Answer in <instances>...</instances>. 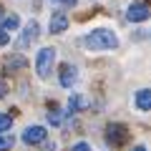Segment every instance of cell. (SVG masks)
<instances>
[{
    "label": "cell",
    "instance_id": "obj_1",
    "mask_svg": "<svg viewBox=\"0 0 151 151\" xmlns=\"http://www.w3.org/2000/svg\"><path fill=\"white\" fill-rule=\"evenodd\" d=\"M83 45H86L88 50H111V48L119 45V38H116L113 30L98 28V30H91L86 38H83Z\"/></svg>",
    "mask_w": 151,
    "mask_h": 151
},
{
    "label": "cell",
    "instance_id": "obj_2",
    "mask_svg": "<svg viewBox=\"0 0 151 151\" xmlns=\"http://www.w3.org/2000/svg\"><path fill=\"white\" fill-rule=\"evenodd\" d=\"M55 63V48H40L35 55V70L40 78H48L50 76V68Z\"/></svg>",
    "mask_w": 151,
    "mask_h": 151
},
{
    "label": "cell",
    "instance_id": "obj_3",
    "mask_svg": "<svg viewBox=\"0 0 151 151\" xmlns=\"http://www.w3.org/2000/svg\"><path fill=\"white\" fill-rule=\"evenodd\" d=\"M106 141L108 144H113V146H121L126 141V126H121V124H111L106 129Z\"/></svg>",
    "mask_w": 151,
    "mask_h": 151
},
{
    "label": "cell",
    "instance_id": "obj_4",
    "mask_svg": "<svg viewBox=\"0 0 151 151\" xmlns=\"http://www.w3.org/2000/svg\"><path fill=\"white\" fill-rule=\"evenodd\" d=\"M126 18H129L131 23H144L146 18H149V8H146L144 3H131L129 10H126Z\"/></svg>",
    "mask_w": 151,
    "mask_h": 151
},
{
    "label": "cell",
    "instance_id": "obj_5",
    "mask_svg": "<svg viewBox=\"0 0 151 151\" xmlns=\"http://www.w3.org/2000/svg\"><path fill=\"white\" fill-rule=\"evenodd\" d=\"M43 139H45V129H43V126H28V129L23 131V141H25L28 146L40 144Z\"/></svg>",
    "mask_w": 151,
    "mask_h": 151
},
{
    "label": "cell",
    "instance_id": "obj_6",
    "mask_svg": "<svg viewBox=\"0 0 151 151\" xmlns=\"http://www.w3.org/2000/svg\"><path fill=\"white\" fill-rule=\"evenodd\" d=\"M65 28H68V15H65V13H53V15H50V23H48V30L53 33V35H58Z\"/></svg>",
    "mask_w": 151,
    "mask_h": 151
},
{
    "label": "cell",
    "instance_id": "obj_7",
    "mask_svg": "<svg viewBox=\"0 0 151 151\" xmlns=\"http://www.w3.org/2000/svg\"><path fill=\"white\" fill-rule=\"evenodd\" d=\"M38 30H40V28H38V23H35V20L28 23L25 30H23V38H20V48H25L28 43H33V40H35V38H38Z\"/></svg>",
    "mask_w": 151,
    "mask_h": 151
},
{
    "label": "cell",
    "instance_id": "obj_8",
    "mask_svg": "<svg viewBox=\"0 0 151 151\" xmlns=\"http://www.w3.org/2000/svg\"><path fill=\"white\" fill-rule=\"evenodd\" d=\"M73 83H76V68H73V65H68V63L60 65V86L70 88Z\"/></svg>",
    "mask_w": 151,
    "mask_h": 151
},
{
    "label": "cell",
    "instance_id": "obj_9",
    "mask_svg": "<svg viewBox=\"0 0 151 151\" xmlns=\"http://www.w3.org/2000/svg\"><path fill=\"white\" fill-rule=\"evenodd\" d=\"M88 98L86 96H81V93H76V96H70L68 98V111H83V108H88Z\"/></svg>",
    "mask_w": 151,
    "mask_h": 151
},
{
    "label": "cell",
    "instance_id": "obj_10",
    "mask_svg": "<svg viewBox=\"0 0 151 151\" xmlns=\"http://www.w3.org/2000/svg\"><path fill=\"white\" fill-rule=\"evenodd\" d=\"M136 106H139L141 111H149V108H151V91L144 88V91L136 93Z\"/></svg>",
    "mask_w": 151,
    "mask_h": 151
},
{
    "label": "cell",
    "instance_id": "obj_11",
    "mask_svg": "<svg viewBox=\"0 0 151 151\" xmlns=\"http://www.w3.org/2000/svg\"><path fill=\"white\" fill-rule=\"evenodd\" d=\"M18 25H20V18H18V15H8L5 20H3V30H8V33L15 30Z\"/></svg>",
    "mask_w": 151,
    "mask_h": 151
},
{
    "label": "cell",
    "instance_id": "obj_12",
    "mask_svg": "<svg viewBox=\"0 0 151 151\" xmlns=\"http://www.w3.org/2000/svg\"><path fill=\"white\" fill-rule=\"evenodd\" d=\"M10 126H13V119L8 116V113H0V134L10 131Z\"/></svg>",
    "mask_w": 151,
    "mask_h": 151
},
{
    "label": "cell",
    "instance_id": "obj_13",
    "mask_svg": "<svg viewBox=\"0 0 151 151\" xmlns=\"http://www.w3.org/2000/svg\"><path fill=\"white\" fill-rule=\"evenodd\" d=\"M13 144H15V139H13V136H3V134H0V151H10Z\"/></svg>",
    "mask_w": 151,
    "mask_h": 151
},
{
    "label": "cell",
    "instance_id": "obj_14",
    "mask_svg": "<svg viewBox=\"0 0 151 151\" xmlns=\"http://www.w3.org/2000/svg\"><path fill=\"white\" fill-rule=\"evenodd\" d=\"M48 121H50V126H58L60 121H63V113H60V111H50L48 113Z\"/></svg>",
    "mask_w": 151,
    "mask_h": 151
},
{
    "label": "cell",
    "instance_id": "obj_15",
    "mask_svg": "<svg viewBox=\"0 0 151 151\" xmlns=\"http://www.w3.org/2000/svg\"><path fill=\"white\" fill-rule=\"evenodd\" d=\"M8 40H10V33H8V30H3V28H0V45H5Z\"/></svg>",
    "mask_w": 151,
    "mask_h": 151
},
{
    "label": "cell",
    "instance_id": "obj_16",
    "mask_svg": "<svg viewBox=\"0 0 151 151\" xmlns=\"http://www.w3.org/2000/svg\"><path fill=\"white\" fill-rule=\"evenodd\" d=\"M70 151H91V146H88V144H83V141H81V144H76V146H73Z\"/></svg>",
    "mask_w": 151,
    "mask_h": 151
},
{
    "label": "cell",
    "instance_id": "obj_17",
    "mask_svg": "<svg viewBox=\"0 0 151 151\" xmlns=\"http://www.w3.org/2000/svg\"><path fill=\"white\" fill-rule=\"evenodd\" d=\"M55 3H63V5H70V8H73L76 3H78V0H55Z\"/></svg>",
    "mask_w": 151,
    "mask_h": 151
},
{
    "label": "cell",
    "instance_id": "obj_18",
    "mask_svg": "<svg viewBox=\"0 0 151 151\" xmlns=\"http://www.w3.org/2000/svg\"><path fill=\"white\" fill-rule=\"evenodd\" d=\"M131 151H146V149H144V146H136V149H131Z\"/></svg>",
    "mask_w": 151,
    "mask_h": 151
},
{
    "label": "cell",
    "instance_id": "obj_19",
    "mask_svg": "<svg viewBox=\"0 0 151 151\" xmlns=\"http://www.w3.org/2000/svg\"><path fill=\"white\" fill-rule=\"evenodd\" d=\"M3 93H5V88H3V86H0V98H3Z\"/></svg>",
    "mask_w": 151,
    "mask_h": 151
},
{
    "label": "cell",
    "instance_id": "obj_20",
    "mask_svg": "<svg viewBox=\"0 0 151 151\" xmlns=\"http://www.w3.org/2000/svg\"><path fill=\"white\" fill-rule=\"evenodd\" d=\"M0 13H3V8H0Z\"/></svg>",
    "mask_w": 151,
    "mask_h": 151
}]
</instances>
